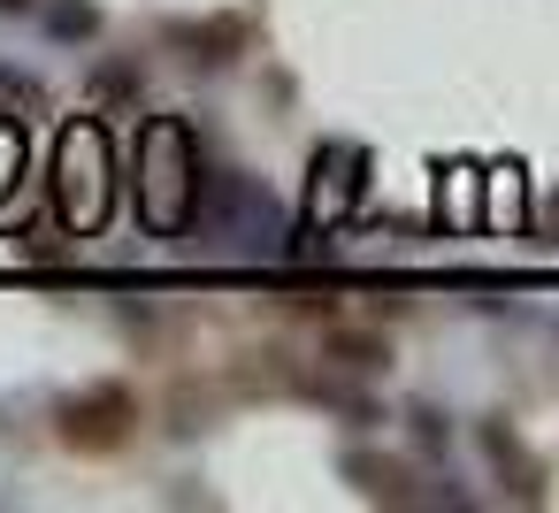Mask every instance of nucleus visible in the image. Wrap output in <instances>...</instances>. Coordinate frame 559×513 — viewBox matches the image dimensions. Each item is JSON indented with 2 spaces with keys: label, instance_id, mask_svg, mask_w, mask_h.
Returning a JSON list of instances; mask_svg holds the SVG:
<instances>
[{
  "label": "nucleus",
  "instance_id": "nucleus-3",
  "mask_svg": "<svg viewBox=\"0 0 559 513\" xmlns=\"http://www.w3.org/2000/svg\"><path fill=\"white\" fill-rule=\"evenodd\" d=\"M116 184H123V162H116L108 116H70V123L55 131V162H47L55 223H62L70 238H93V230L116 215Z\"/></svg>",
  "mask_w": 559,
  "mask_h": 513
},
{
  "label": "nucleus",
  "instance_id": "nucleus-12",
  "mask_svg": "<svg viewBox=\"0 0 559 513\" xmlns=\"http://www.w3.org/2000/svg\"><path fill=\"white\" fill-rule=\"evenodd\" d=\"M0 116H47V85L32 77V70H9V62H0Z\"/></svg>",
  "mask_w": 559,
  "mask_h": 513
},
{
  "label": "nucleus",
  "instance_id": "nucleus-4",
  "mask_svg": "<svg viewBox=\"0 0 559 513\" xmlns=\"http://www.w3.org/2000/svg\"><path fill=\"white\" fill-rule=\"evenodd\" d=\"M368 200H376V154H368L360 139H322V146L307 154L299 223H307V230H345Z\"/></svg>",
  "mask_w": 559,
  "mask_h": 513
},
{
  "label": "nucleus",
  "instance_id": "nucleus-14",
  "mask_svg": "<svg viewBox=\"0 0 559 513\" xmlns=\"http://www.w3.org/2000/svg\"><path fill=\"white\" fill-rule=\"evenodd\" d=\"M513 207H521V169L506 162V169H498V184H490V215H513Z\"/></svg>",
  "mask_w": 559,
  "mask_h": 513
},
{
  "label": "nucleus",
  "instance_id": "nucleus-2",
  "mask_svg": "<svg viewBox=\"0 0 559 513\" xmlns=\"http://www.w3.org/2000/svg\"><path fill=\"white\" fill-rule=\"evenodd\" d=\"M123 177H131L139 223H146L154 238H177L185 215H192V200H200V177H207V162H200V131H192L185 116H146Z\"/></svg>",
  "mask_w": 559,
  "mask_h": 513
},
{
  "label": "nucleus",
  "instance_id": "nucleus-10",
  "mask_svg": "<svg viewBox=\"0 0 559 513\" xmlns=\"http://www.w3.org/2000/svg\"><path fill=\"white\" fill-rule=\"evenodd\" d=\"M322 353H330V368H345V375H383V368H391V337H376V330H330Z\"/></svg>",
  "mask_w": 559,
  "mask_h": 513
},
{
  "label": "nucleus",
  "instance_id": "nucleus-1",
  "mask_svg": "<svg viewBox=\"0 0 559 513\" xmlns=\"http://www.w3.org/2000/svg\"><path fill=\"white\" fill-rule=\"evenodd\" d=\"M177 238H192L207 253H230V261H276L284 238H292V223H284V207H276V192L261 177L215 169V177H200V200H192V215H185Z\"/></svg>",
  "mask_w": 559,
  "mask_h": 513
},
{
  "label": "nucleus",
  "instance_id": "nucleus-13",
  "mask_svg": "<svg viewBox=\"0 0 559 513\" xmlns=\"http://www.w3.org/2000/svg\"><path fill=\"white\" fill-rule=\"evenodd\" d=\"M146 93V70L139 62H100L93 70V100H139Z\"/></svg>",
  "mask_w": 559,
  "mask_h": 513
},
{
  "label": "nucleus",
  "instance_id": "nucleus-7",
  "mask_svg": "<svg viewBox=\"0 0 559 513\" xmlns=\"http://www.w3.org/2000/svg\"><path fill=\"white\" fill-rule=\"evenodd\" d=\"M475 444H483V460H490V475H498V490H506L513 505H544V498H551V467H544V452L521 437L513 414H483V421H475Z\"/></svg>",
  "mask_w": 559,
  "mask_h": 513
},
{
  "label": "nucleus",
  "instance_id": "nucleus-6",
  "mask_svg": "<svg viewBox=\"0 0 559 513\" xmlns=\"http://www.w3.org/2000/svg\"><path fill=\"white\" fill-rule=\"evenodd\" d=\"M154 39L185 62V70H200V77H223V70H238L246 55H253V16L246 9H207V16H162L154 24Z\"/></svg>",
  "mask_w": 559,
  "mask_h": 513
},
{
  "label": "nucleus",
  "instance_id": "nucleus-16",
  "mask_svg": "<svg viewBox=\"0 0 559 513\" xmlns=\"http://www.w3.org/2000/svg\"><path fill=\"white\" fill-rule=\"evenodd\" d=\"M536 238H544V246H559V184L536 200Z\"/></svg>",
  "mask_w": 559,
  "mask_h": 513
},
{
  "label": "nucleus",
  "instance_id": "nucleus-8",
  "mask_svg": "<svg viewBox=\"0 0 559 513\" xmlns=\"http://www.w3.org/2000/svg\"><path fill=\"white\" fill-rule=\"evenodd\" d=\"M337 475H345L353 498H368V505H444L437 490H421V475H414L406 460L368 452V444H345V452H337Z\"/></svg>",
  "mask_w": 559,
  "mask_h": 513
},
{
  "label": "nucleus",
  "instance_id": "nucleus-15",
  "mask_svg": "<svg viewBox=\"0 0 559 513\" xmlns=\"http://www.w3.org/2000/svg\"><path fill=\"white\" fill-rule=\"evenodd\" d=\"M62 230H24V261H62Z\"/></svg>",
  "mask_w": 559,
  "mask_h": 513
},
{
  "label": "nucleus",
  "instance_id": "nucleus-17",
  "mask_svg": "<svg viewBox=\"0 0 559 513\" xmlns=\"http://www.w3.org/2000/svg\"><path fill=\"white\" fill-rule=\"evenodd\" d=\"M39 9V0H0V16H32Z\"/></svg>",
  "mask_w": 559,
  "mask_h": 513
},
{
  "label": "nucleus",
  "instance_id": "nucleus-11",
  "mask_svg": "<svg viewBox=\"0 0 559 513\" xmlns=\"http://www.w3.org/2000/svg\"><path fill=\"white\" fill-rule=\"evenodd\" d=\"M399 421H406L414 452H429V460H437V452H452V414H444L437 398H406V414H399Z\"/></svg>",
  "mask_w": 559,
  "mask_h": 513
},
{
  "label": "nucleus",
  "instance_id": "nucleus-5",
  "mask_svg": "<svg viewBox=\"0 0 559 513\" xmlns=\"http://www.w3.org/2000/svg\"><path fill=\"white\" fill-rule=\"evenodd\" d=\"M55 437H62L70 452H85V460L123 452V444L139 437V391H131V383H116V375L78 383V391L55 406Z\"/></svg>",
  "mask_w": 559,
  "mask_h": 513
},
{
  "label": "nucleus",
  "instance_id": "nucleus-9",
  "mask_svg": "<svg viewBox=\"0 0 559 513\" xmlns=\"http://www.w3.org/2000/svg\"><path fill=\"white\" fill-rule=\"evenodd\" d=\"M32 16L47 24L55 47H93V39L108 32V9H100V0H39Z\"/></svg>",
  "mask_w": 559,
  "mask_h": 513
}]
</instances>
